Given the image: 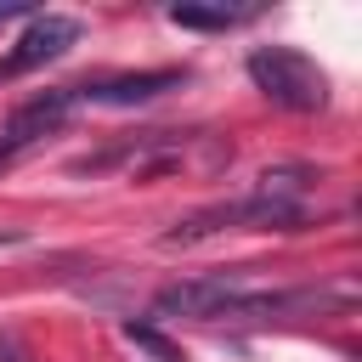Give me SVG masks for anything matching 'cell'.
Instances as JSON below:
<instances>
[{
  "mask_svg": "<svg viewBox=\"0 0 362 362\" xmlns=\"http://www.w3.org/2000/svg\"><path fill=\"white\" fill-rule=\"evenodd\" d=\"M74 40H79V17L45 11V17H34V23L17 34V51L6 57V68H11V74H28V68H40V62H57Z\"/></svg>",
  "mask_w": 362,
  "mask_h": 362,
  "instance_id": "cell-6",
  "label": "cell"
},
{
  "mask_svg": "<svg viewBox=\"0 0 362 362\" xmlns=\"http://www.w3.org/2000/svg\"><path fill=\"white\" fill-rule=\"evenodd\" d=\"M249 79H255V90L266 102H277L288 113L328 107V74L305 51H294V45H260V51H249Z\"/></svg>",
  "mask_w": 362,
  "mask_h": 362,
  "instance_id": "cell-2",
  "label": "cell"
},
{
  "mask_svg": "<svg viewBox=\"0 0 362 362\" xmlns=\"http://www.w3.org/2000/svg\"><path fill=\"white\" fill-rule=\"evenodd\" d=\"M74 113V96H68V85L62 90H45V96H28L11 119H6V130H0V170L17 158V153H28L40 136H51V130H62V119Z\"/></svg>",
  "mask_w": 362,
  "mask_h": 362,
  "instance_id": "cell-4",
  "label": "cell"
},
{
  "mask_svg": "<svg viewBox=\"0 0 362 362\" xmlns=\"http://www.w3.org/2000/svg\"><path fill=\"white\" fill-rule=\"evenodd\" d=\"M243 294V277L232 272H215V277H181L170 288L153 294V311L158 317H192V322H221L226 305Z\"/></svg>",
  "mask_w": 362,
  "mask_h": 362,
  "instance_id": "cell-3",
  "label": "cell"
},
{
  "mask_svg": "<svg viewBox=\"0 0 362 362\" xmlns=\"http://www.w3.org/2000/svg\"><path fill=\"white\" fill-rule=\"evenodd\" d=\"M249 17H255V6H170L175 28H238Z\"/></svg>",
  "mask_w": 362,
  "mask_h": 362,
  "instance_id": "cell-8",
  "label": "cell"
},
{
  "mask_svg": "<svg viewBox=\"0 0 362 362\" xmlns=\"http://www.w3.org/2000/svg\"><path fill=\"white\" fill-rule=\"evenodd\" d=\"M187 74L181 68H147V74H107V79H85V85H68L74 102H96V107H136V102H153L164 90H175Z\"/></svg>",
  "mask_w": 362,
  "mask_h": 362,
  "instance_id": "cell-5",
  "label": "cell"
},
{
  "mask_svg": "<svg viewBox=\"0 0 362 362\" xmlns=\"http://www.w3.org/2000/svg\"><path fill=\"white\" fill-rule=\"evenodd\" d=\"M311 181H317V170L311 164H277V170H266L260 175V198H283V204H305V192H311Z\"/></svg>",
  "mask_w": 362,
  "mask_h": 362,
  "instance_id": "cell-7",
  "label": "cell"
},
{
  "mask_svg": "<svg viewBox=\"0 0 362 362\" xmlns=\"http://www.w3.org/2000/svg\"><path fill=\"white\" fill-rule=\"evenodd\" d=\"M124 334H130V339H136V345H147V351H153V356H164V362H175V351H170V339H158V334H153V328H141V322H124Z\"/></svg>",
  "mask_w": 362,
  "mask_h": 362,
  "instance_id": "cell-9",
  "label": "cell"
},
{
  "mask_svg": "<svg viewBox=\"0 0 362 362\" xmlns=\"http://www.w3.org/2000/svg\"><path fill=\"white\" fill-rule=\"evenodd\" d=\"M305 226V204H283V198H221V204H204L192 209L187 221H175L158 243L164 249H192L204 238H221V232H300Z\"/></svg>",
  "mask_w": 362,
  "mask_h": 362,
  "instance_id": "cell-1",
  "label": "cell"
}]
</instances>
